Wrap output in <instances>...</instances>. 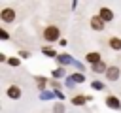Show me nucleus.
Segmentation results:
<instances>
[{"label": "nucleus", "instance_id": "obj_1", "mask_svg": "<svg viewBox=\"0 0 121 113\" xmlns=\"http://www.w3.org/2000/svg\"><path fill=\"white\" fill-rule=\"evenodd\" d=\"M59 36H60L59 26L51 24V26H45V28H43V38H45L47 41H55V40H59Z\"/></svg>", "mask_w": 121, "mask_h": 113}, {"label": "nucleus", "instance_id": "obj_2", "mask_svg": "<svg viewBox=\"0 0 121 113\" xmlns=\"http://www.w3.org/2000/svg\"><path fill=\"white\" fill-rule=\"evenodd\" d=\"M0 17H2V21H4V23H11V21H15V11H13V9H9V8H6V9H2Z\"/></svg>", "mask_w": 121, "mask_h": 113}, {"label": "nucleus", "instance_id": "obj_3", "mask_svg": "<svg viewBox=\"0 0 121 113\" xmlns=\"http://www.w3.org/2000/svg\"><path fill=\"white\" fill-rule=\"evenodd\" d=\"M98 17H100L104 23H108V21H112V19H113V13H112V9H108V8H100Z\"/></svg>", "mask_w": 121, "mask_h": 113}, {"label": "nucleus", "instance_id": "obj_4", "mask_svg": "<svg viewBox=\"0 0 121 113\" xmlns=\"http://www.w3.org/2000/svg\"><path fill=\"white\" fill-rule=\"evenodd\" d=\"M106 77H108L110 81H115V79L119 77V68H117V66H110V68L106 70Z\"/></svg>", "mask_w": 121, "mask_h": 113}, {"label": "nucleus", "instance_id": "obj_5", "mask_svg": "<svg viewBox=\"0 0 121 113\" xmlns=\"http://www.w3.org/2000/svg\"><path fill=\"white\" fill-rule=\"evenodd\" d=\"M106 105L112 107V109H121V104H119V100L115 96H108L106 98Z\"/></svg>", "mask_w": 121, "mask_h": 113}, {"label": "nucleus", "instance_id": "obj_6", "mask_svg": "<svg viewBox=\"0 0 121 113\" xmlns=\"http://www.w3.org/2000/svg\"><path fill=\"white\" fill-rule=\"evenodd\" d=\"M91 26L95 28V30H102L104 28V21L96 15V17H91Z\"/></svg>", "mask_w": 121, "mask_h": 113}, {"label": "nucleus", "instance_id": "obj_7", "mask_svg": "<svg viewBox=\"0 0 121 113\" xmlns=\"http://www.w3.org/2000/svg\"><path fill=\"white\" fill-rule=\"evenodd\" d=\"M85 58H87V62H89V64H93V66H96L98 62H102L98 53H87V56H85Z\"/></svg>", "mask_w": 121, "mask_h": 113}, {"label": "nucleus", "instance_id": "obj_8", "mask_svg": "<svg viewBox=\"0 0 121 113\" xmlns=\"http://www.w3.org/2000/svg\"><path fill=\"white\" fill-rule=\"evenodd\" d=\"M8 96H9V98H15V100H17V98L21 96V89H19L17 85H11V87H8Z\"/></svg>", "mask_w": 121, "mask_h": 113}, {"label": "nucleus", "instance_id": "obj_9", "mask_svg": "<svg viewBox=\"0 0 121 113\" xmlns=\"http://www.w3.org/2000/svg\"><path fill=\"white\" fill-rule=\"evenodd\" d=\"M108 43H110V47H112V49H115V51H119V49H121V38H110V41H108Z\"/></svg>", "mask_w": 121, "mask_h": 113}, {"label": "nucleus", "instance_id": "obj_10", "mask_svg": "<svg viewBox=\"0 0 121 113\" xmlns=\"http://www.w3.org/2000/svg\"><path fill=\"white\" fill-rule=\"evenodd\" d=\"M85 100H87L85 96H74V98H72V104H74V105H83Z\"/></svg>", "mask_w": 121, "mask_h": 113}, {"label": "nucleus", "instance_id": "obj_11", "mask_svg": "<svg viewBox=\"0 0 121 113\" xmlns=\"http://www.w3.org/2000/svg\"><path fill=\"white\" fill-rule=\"evenodd\" d=\"M93 70H95V72H106L108 68H106V64H104V62H98L96 66H93Z\"/></svg>", "mask_w": 121, "mask_h": 113}, {"label": "nucleus", "instance_id": "obj_12", "mask_svg": "<svg viewBox=\"0 0 121 113\" xmlns=\"http://www.w3.org/2000/svg\"><path fill=\"white\" fill-rule=\"evenodd\" d=\"M57 60H59V62H62V64H68V62H70V56H68V55H59V56H57Z\"/></svg>", "mask_w": 121, "mask_h": 113}, {"label": "nucleus", "instance_id": "obj_13", "mask_svg": "<svg viewBox=\"0 0 121 113\" xmlns=\"http://www.w3.org/2000/svg\"><path fill=\"white\" fill-rule=\"evenodd\" d=\"M53 75H55V77H62V75H64V70H62V68H57V70L53 72Z\"/></svg>", "mask_w": 121, "mask_h": 113}, {"label": "nucleus", "instance_id": "obj_14", "mask_svg": "<svg viewBox=\"0 0 121 113\" xmlns=\"http://www.w3.org/2000/svg\"><path fill=\"white\" fill-rule=\"evenodd\" d=\"M55 113H64V105L62 104H57L55 105Z\"/></svg>", "mask_w": 121, "mask_h": 113}, {"label": "nucleus", "instance_id": "obj_15", "mask_svg": "<svg viewBox=\"0 0 121 113\" xmlns=\"http://www.w3.org/2000/svg\"><path fill=\"white\" fill-rule=\"evenodd\" d=\"M8 62H9L11 66H19V58H15V56H13V58H8Z\"/></svg>", "mask_w": 121, "mask_h": 113}, {"label": "nucleus", "instance_id": "obj_16", "mask_svg": "<svg viewBox=\"0 0 121 113\" xmlns=\"http://www.w3.org/2000/svg\"><path fill=\"white\" fill-rule=\"evenodd\" d=\"M72 81H78V83H81V81H83V75H79V73H74Z\"/></svg>", "mask_w": 121, "mask_h": 113}, {"label": "nucleus", "instance_id": "obj_17", "mask_svg": "<svg viewBox=\"0 0 121 113\" xmlns=\"http://www.w3.org/2000/svg\"><path fill=\"white\" fill-rule=\"evenodd\" d=\"M93 87H95L96 90H102V89H104V85H102V83H98V81H95V83H93Z\"/></svg>", "mask_w": 121, "mask_h": 113}, {"label": "nucleus", "instance_id": "obj_18", "mask_svg": "<svg viewBox=\"0 0 121 113\" xmlns=\"http://www.w3.org/2000/svg\"><path fill=\"white\" fill-rule=\"evenodd\" d=\"M43 53L49 55V56H55V51H53V49H45V47H43Z\"/></svg>", "mask_w": 121, "mask_h": 113}, {"label": "nucleus", "instance_id": "obj_19", "mask_svg": "<svg viewBox=\"0 0 121 113\" xmlns=\"http://www.w3.org/2000/svg\"><path fill=\"white\" fill-rule=\"evenodd\" d=\"M0 38H2V40H8V32H6V30H0Z\"/></svg>", "mask_w": 121, "mask_h": 113}, {"label": "nucleus", "instance_id": "obj_20", "mask_svg": "<svg viewBox=\"0 0 121 113\" xmlns=\"http://www.w3.org/2000/svg\"><path fill=\"white\" fill-rule=\"evenodd\" d=\"M38 85H40V89H43V85H45V79H42V77H38Z\"/></svg>", "mask_w": 121, "mask_h": 113}, {"label": "nucleus", "instance_id": "obj_21", "mask_svg": "<svg viewBox=\"0 0 121 113\" xmlns=\"http://www.w3.org/2000/svg\"><path fill=\"white\" fill-rule=\"evenodd\" d=\"M0 60H2V62H6V60H8V56H6L4 53H0Z\"/></svg>", "mask_w": 121, "mask_h": 113}]
</instances>
